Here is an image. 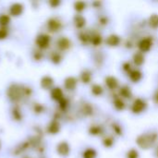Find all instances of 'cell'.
Returning <instances> with one entry per match:
<instances>
[{
    "label": "cell",
    "instance_id": "1",
    "mask_svg": "<svg viewBox=\"0 0 158 158\" xmlns=\"http://www.w3.org/2000/svg\"><path fill=\"white\" fill-rule=\"evenodd\" d=\"M49 43H50V38L48 35L45 34H41L36 39V44L40 48H46L49 45Z\"/></svg>",
    "mask_w": 158,
    "mask_h": 158
},
{
    "label": "cell",
    "instance_id": "2",
    "mask_svg": "<svg viewBox=\"0 0 158 158\" xmlns=\"http://www.w3.org/2000/svg\"><path fill=\"white\" fill-rule=\"evenodd\" d=\"M144 106L145 104L142 99H137L132 106V111L135 113H141L144 109Z\"/></svg>",
    "mask_w": 158,
    "mask_h": 158
},
{
    "label": "cell",
    "instance_id": "3",
    "mask_svg": "<svg viewBox=\"0 0 158 158\" xmlns=\"http://www.w3.org/2000/svg\"><path fill=\"white\" fill-rule=\"evenodd\" d=\"M47 24H48L49 30L52 31H57L58 29H60V27H61V22H60L59 20L56 19H51L48 21Z\"/></svg>",
    "mask_w": 158,
    "mask_h": 158
},
{
    "label": "cell",
    "instance_id": "4",
    "mask_svg": "<svg viewBox=\"0 0 158 158\" xmlns=\"http://www.w3.org/2000/svg\"><path fill=\"white\" fill-rule=\"evenodd\" d=\"M57 152L63 156H66L69 153V145L67 143L63 142V143H60L58 145H57Z\"/></svg>",
    "mask_w": 158,
    "mask_h": 158
},
{
    "label": "cell",
    "instance_id": "5",
    "mask_svg": "<svg viewBox=\"0 0 158 158\" xmlns=\"http://www.w3.org/2000/svg\"><path fill=\"white\" fill-rule=\"evenodd\" d=\"M22 9L23 7L20 4H14L10 7V13L13 16H19L20 13H22Z\"/></svg>",
    "mask_w": 158,
    "mask_h": 158
},
{
    "label": "cell",
    "instance_id": "6",
    "mask_svg": "<svg viewBox=\"0 0 158 158\" xmlns=\"http://www.w3.org/2000/svg\"><path fill=\"white\" fill-rule=\"evenodd\" d=\"M151 45H152V43L150 42L149 39H143V40L140 43V45H139V46H140V48H141L142 51L146 52V51H148V50L150 49Z\"/></svg>",
    "mask_w": 158,
    "mask_h": 158
},
{
    "label": "cell",
    "instance_id": "7",
    "mask_svg": "<svg viewBox=\"0 0 158 158\" xmlns=\"http://www.w3.org/2000/svg\"><path fill=\"white\" fill-rule=\"evenodd\" d=\"M52 97L56 100H61L63 98V93L60 88H54L52 90Z\"/></svg>",
    "mask_w": 158,
    "mask_h": 158
},
{
    "label": "cell",
    "instance_id": "8",
    "mask_svg": "<svg viewBox=\"0 0 158 158\" xmlns=\"http://www.w3.org/2000/svg\"><path fill=\"white\" fill-rule=\"evenodd\" d=\"M76 85V80L74 78H69L65 81V87H67L69 90H72Z\"/></svg>",
    "mask_w": 158,
    "mask_h": 158
},
{
    "label": "cell",
    "instance_id": "9",
    "mask_svg": "<svg viewBox=\"0 0 158 158\" xmlns=\"http://www.w3.org/2000/svg\"><path fill=\"white\" fill-rule=\"evenodd\" d=\"M52 84H53V80L50 77H44L43 79V81H42V85H43L44 88L52 87Z\"/></svg>",
    "mask_w": 158,
    "mask_h": 158
},
{
    "label": "cell",
    "instance_id": "10",
    "mask_svg": "<svg viewBox=\"0 0 158 158\" xmlns=\"http://www.w3.org/2000/svg\"><path fill=\"white\" fill-rule=\"evenodd\" d=\"M106 83L107 84V86L109 88H115L116 85L118 84V81L115 78H113V77H108L106 80Z\"/></svg>",
    "mask_w": 158,
    "mask_h": 158
},
{
    "label": "cell",
    "instance_id": "11",
    "mask_svg": "<svg viewBox=\"0 0 158 158\" xmlns=\"http://www.w3.org/2000/svg\"><path fill=\"white\" fill-rule=\"evenodd\" d=\"M69 40L66 39V38H61L58 42H57V46H59L61 49H65V48H68L69 47Z\"/></svg>",
    "mask_w": 158,
    "mask_h": 158
},
{
    "label": "cell",
    "instance_id": "12",
    "mask_svg": "<svg viewBox=\"0 0 158 158\" xmlns=\"http://www.w3.org/2000/svg\"><path fill=\"white\" fill-rule=\"evenodd\" d=\"M74 21H75L76 26L79 27V28L82 27V26L85 24V19H83V17H81V16H80V15H78V16L75 17V20H74Z\"/></svg>",
    "mask_w": 158,
    "mask_h": 158
},
{
    "label": "cell",
    "instance_id": "13",
    "mask_svg": "<svg viewBox=\"0 0 158 158\" xmlns=\"http://www.w3.org/2000/svg\"><path fill=\"white\" fill-rule=\"evenodd\" d=\"M96 156V153L94 149H88L83 154V158H94Z\"/></svg>",
    "mask_w": 158,
    "mask_h": 158
},
{
    "label": "cell",
    "instance_id": "14",
    "mask_svg": "<svg viewBox=\"0 0 158 158\" xmlns=\"http://www.w3.org/2000/svg\"><path fill=\"white\" fill-rule=\"evenodd\" d=\"M9 20L10 19H9L8 16H6L5 14H1L0 15V25L6 26V25H7L9 23Z\"/></svg>",
    "mask_w": 158,
    "mask_h": 158
},
{
    "label": "cell",
    "instance_id": "15",
    "mask_svg": "<svg viewBox=\"0 0 158 158\" xmlns=\"http://www.w3.org/2000/svg\"><path fill=\"white\" fill-rule=\"evenodd\" d=\"M134 61L136 62V64L142 65L143 62V55L140 54V53L135 54V55H134Z\"/></svg>",
    "mask_w": 158,
    "mask_h": 158
},
{
    "label": "cell",
    "instance_id": "16",
    "mask_svg": "<svg viewBox=\"0 0 158 158\" xmlns=\"http://www.w3.org/2000/svg\"><path fill=\"white\" fill-rule=\"evenodd\" d=\"M150 24L152 25V27L156 28L158 26V16L157 15H154L150 18Z\"/></svg>",
    "mask_w": 158,
    "mask_h": 158
},
{
    "label": "cell",
    "instance_id": "17",
    "mask_svg": "<svg viewBox=\"0 0 158 158\" xmlns=\"http://www.w3.org/2000/svg\"><path fill=\"white\" fill-rule=\"evenodd\" d=\"M59 130V127L57 126V123H52V125L50 124L49 126V131L52 132L53 134H55L56 132H57V131Z\"/></svg>",
    "mask_w": 158,
    "mask_h": 158
},
{
    "label": "cell",
    "instance_id": "18",
    "mask_svg": "<svg viewBox=\"0 0 158 158\" xmlns=\"http://www.w3.org/2000/svg\"><path fill=\"white\" fill-rule=\"evenodd\" d=\"M141 74H142V73L139 72L138 70H134V71H132V72L131 73V78L134 77V78H135L134 81H139V80L141 79V77H142Z\"/></svg>",
    "mask_w": 158,
    "mask_h": 158
},
{
    "label": "cell",
    "instance_id": "19",
    "mask_svg": "<svg viewBox=\"0 0 158 158\" xmlns=\"http://www.w3.org/2000/svg\"><path fill=\"white\" fill-rule=\"evenodd\" d=\"M102 87L101 86H99V85H94V87H93V93L94 94H100L101 93H102Z\"/></svg>",
    "mask_w": 158,
    "mask_h": 158
},
{
    "label": "cell",
    "instance_id": "20",
    "mask_svg": "<svg viewBox=\"0 0 158 158\" xmlns=\"http://www.w3.org/2000/svg\"><path fill=\"white\" fill-rule=\"evenodd\" d=\"M128 158H138V153L135 150H131L128 153Z\"/></svg>",
    "mask_w": 158,
    "mask_h": 158
},
{
    "label": "cell",
    "instance_id": "21",
    "mask_svg": "<svg viewBox=\"0 0 158 158\" xmlns=\"http://www.w3.org/2000/svg\"><path fill=\"white\" fill-rule=\"evenodd\" d=\"M6 35H7V32H6V29H4V28L0 29V39H4V38H6Z\"/></svg>",
    "mask_w": 158,
    "mask_h": 158
},
{
    "label": "cell",
    "instance_id": "22",
    "mask_svg": "<svg viewBox=\"0 0 158 158\" xmlns=\"http://www.w3.org/2000/svg\"><path fill=\"white\" fill-rule=\"evenodd\" d=\"M120 103H123V102H122V101H120V100L117 102V104H118V105H119ZM123 106H124V104H121V108H123Z\"/></svg>",
    "mask_w": 158,
    "mask_h": 158
},
{
    "label": "cell",
    "instance_id": "23",
    "mask_svg": "<svg viewBox=\"0 0 158 158\" xmlns=\"http://www.w3.org/2000/svg\"><path fill=\"white\" fill-rule=\"evenodd\" d=\"M156 100H157V103H158V93H157V94L156 95Z\"/></svg>",
    "mask_w": 158,
    "mask_h": 158
}]
</instances>
